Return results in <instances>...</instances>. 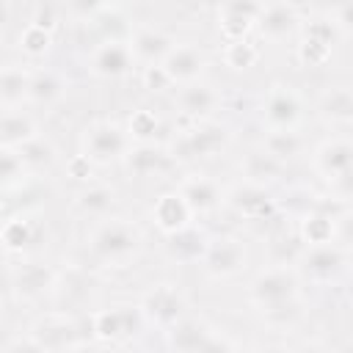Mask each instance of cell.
Segmentation results:
<instances>
[{
    "label": "cell",
    "mask_w": 353,
    "mask_h": 353,
    "mask_svg": "<svg viewBox=\"0 0 353 353\" xmlns=\"http://www.w3.org/2000/svg\"><path fill=\"white\" fill-rule=\"evenodd\" d=\"M66 8H69L72 17L91 22V19L105 8V0H66Z\"/></svg>",
    "instance_id": "cell-43"
},
{
    "label": "cell",
    "mask_w": 353,
    "mask_h": 353,
    "mask_svg": "<svg viewBox=\"0 0 353 353\" xmlns=\"http://www.w3.org/2000/svg\"><path fill=\"white\" fill-rule=\"evenodd\" d=\"M39 350H74L80 347V328L66 314H44L28 328Z\"/></svg>",
    "instance_id": "cell-10"
},
{
    "label": "cell",
    "mask_w": 353,
    "mask_h": 353,
    "mask_svg": "<svg viewBox=\"0 0 353 353\" xmlns=\"http://www.w3.org/2000/svg\"><path fill=\"white\" fill-rule=\"evenodd\" d=\"M262 3L259 0H221L218 6V25L221 33L229 39H243L259 19L262 14Z\"/></svg>",
    "instance_id": "cell-13"
},
{
    "label": "cell",
    "mask_w": 353,
    "mask_h": 353,
    "mask_svg": "<svg viewBox=\"0 0 353 353\" xmlns=\"http://www.w3.org/2000/svg\"><path fill=\"white\" fill-rule=\"evenodd\" d=\"M19 154H22V160L28 163V168H30V171H39V168H47V165L52 163V157H55V152H52V146H50L47 141H41L39 135H36L33 141H28V143H22V146H19Z\"/></svg>",
    "instance_id": "cell-39"
},
{
    "label": "cell",
    "mask_w": 353,
    "mask_h": 353,
    "mask_svg": "<svg viewBox=\"0 0 353 353\" xmlns=\"http://www.w3.org/2000/svg\"><path fill=\"white\" fill-rule=\"evenodd\" d=\"M146 317L141 312V306H130V303H119V306H108L91 314V334L102 342V345H119L132 339L135 334H141Z\"/></svg>",
    "instance_id": "cell-4"
},
{
    "label": "cell",
    "mask_w": 353,
    "mask_h": 353,
    "mask_svg": "<svg viewBox=\"0 0 353 353\" xmlns=\"http://www.w3.org/2000/svg\"><path fill=\"white\" fill-rule=\"evenodd\" d=\"M334 22L339 25V30L353 33V0H342V3L336 6V17H334Z\"/></svg>",
    "instance_id": "cell-46"
},
{
    "label": "cell",
    "mask_w": 353,
    "mask_h": 353,
    "mask_svg": "<svg viewBox=\"0 0 353 353\" xmlns=\"http://www.w3.org/2000/svg\"><path fill=\"white\" fill-rule=\"evenodd\" d=\"M171 152H165L163 146H154L152 141L146 143H138L127 152L124 163H127V171L135 174V176H152V174H160L171 165Z\"/></svg>",
    "instance_id": "cell-24"
},
{
    "label": "cell",
    "mask_w": 353,
    "mask_h": 353,
    "mask_svg": "<svg viewBox=\"0 0 353 353\" xmlns=\"http://www.w3.org/2000/svg\"><path fill=\"white\" fill-rule=\"evenodd\" d=\"M91 25H94V30H97V36L102 39V41H130V36H132V25H130V19H127V14L119 8V6H105L94 19H91Z\"/></svg>",
    "instance_id": "cell-29"
},
{
    "label": "cell",
    "mask_w": 353,
    "mask_h": 353,
    "mask_svg": "<svg viewBox=\"0 0 353 353\" xmlns=\"http://www.w3.org/2000/svg\"><path fill=\"white\" fill-rule=\"evenodd\" d=\"M66 91V83L61 74L50 72V69H41V72H33L30 74V91H28V102L33 105H52L63 97Z\"/></svg>",
    "instance_id": "cell-32"
},
{
    "label": "cell",
    "mask_w": 353,
    "mask_h": 353,
    "mask_svg": "<svg viewBox=\"0 0 353 353\" xmlns=\"http://www.w3.org/2000/svg\"><path fill=\"white\" fill-rule=\"evenodd\" d=\"M331 185H334V193H336V199H339V201L353 204V168H350L347 174L336 176Z\"/></svg>",
    "instance_id": "cell-45"
},
{
    "label": "cell",
    "mask_w": 353,
    "mask_h": 353,
    "mask_svg": "<svg viewBox=\"0 0 353 353\" xmlns=\"http://www.w3.org/2000/svg\"><path fill=\"white\" fill-rule=\"evenodd\" d=\"M226 143H229L226 124H221L215 119H196L185 130L176 132L168 152L174 160H196V157H212V154L223 152Z\"/></svg>",
    "instance_id": "cell-3"
},
{
    "label": "cell",
    "mask_w": 353,
    "mask_h": 353,
    "mask_svg": "<svg viewBox=\"0 0 353 353\" xmlns=\"http://www.w3.org/2000/svg\"><path fill=\"white\" fill-rule=\"evenodd\" d=\"M130 141V132L121 130L116 121H94L83 132V154L94 165H108L127 157V152L132 149Z\"/></svg>",
    "instance_id": "cell-5"
},
{
    "label": "cell",
    "mask_w": 353,
    "mask_h": 353,
    "mask_svg": "<svg viewBox=\"0 0 353 353\" xmlns=\"http://www.w3.org/2000/svg\"><path fill=\"white\" fill-rule=\"evenodd\" d=\"M141 245H143L141 229L124 218H110V221L99 223L88 240L91 256L110 268H121L130 259H135Z\"/></svg>",
    "instance_id": "cell-1"
},
{
    "label": "cell",
    "mask_w": 353,
    "mask_h": 353,
    "mask_svg": "<svg viewBox=\"0 0 353 353\" xmlns=\"http://www.w3.org/2000/svg\"><path fill=\"white\" fill-rule=\"evenodd\" d=\"M248 298L259 312L298 301L301 298V273L292 265H276L273 262L270 268L256 273V279L248 287Z\"/></svg>",
    "instance_id": "cell-2"
},
{
    "label": "cell",
    "mask_w": 353,
    "mask_h": 353,
    "mask_svg": "<svg viewBox=\"0 0 353 353\" xmlns=\"http://www.w3.org/2000/svg\"><path fill=\"white\" fill-rule=\"evenodd\" d=\"M127 132H130V138H135L138 143L152 141V138H154V132H157V116H154L152 110H146V108L135 110V113L130 116Z\"/></svg>",
    "instance_id": "cell-40"
},
{
    "label": "cell",
    "mask_w": 353,
    "mask_h": 353,
    "mask_svg": "<svg viewBox=\"0 0 353 353\" xmlns=\"http://www.w3.org/2000/svg\"><path fill=\"white\" fill-rule=\"evenodd\" d=\"M193 215H196V212L190 210V204L185 201V196H182L179 190H168V193L157 196V201L152 204V221H154V226H157L163 234L176 232V229L193 223V221H190Z\"/></svg>",
    "instance_id": "cell-20"
},
{
    "label": "cell",
    "mask_w": 353,
    "mask_h": 353,
    "mask_svg": "<svg viewBox=\"0 0 353 353\" xmlns=\"http://www.w3.org/2000/svg\"><path fill=\"white\" fill-rule=\"evenodd\" d=\"M28 171H30V168H28V163L22 160L19 149H3V154H0V176H3V188H6V190L22 185Z\"/></svg>",
    "instance_id": "cell-37"
},
{
    "label": "cell",
    "mask_w": 353,
    "mask_h": 353,
    "mask_svg": "<svg viewBox=\"0 0 353 353\" xmlns=\"http://www.w3.org/2000/svg\"><path fill=\"white\" fill-rule=\"evenodd\" d=\"M39 234V223L30 215H17L3 226V245L6 251H25Z\"/></svg>",
    "instance_id": "cell-33"
},
{
    "label": "cell",
    "mask_w": 353,
    "mask_h": 353,
    "mask_svg": "<svg viewBox=\"0 0 353 353\" xmlns=\"http://www.w3.org/2000/svg\"><path fill=\"white\" fill-rule=\"evenodd\" d=\"M223 201L245 221H265L273 215V210L279 207V199H273L265 185H256V182H237L226 196Z\"/></svg>",
    "instance_id": "cell-12"
},
{
    "label": "cell",
    "mask_w": 353,
    "mask_h": 353,
    "mask_svg": "<svg viewBox=\"0 0 353 353\" xmlns=\"http://www.w3.org/2000/svg\"><path fill=\"white\" fill-rule=\"evenodd\" d=\"M317 110L331 124H353V88L331 85L320 94Z\"/></svg>",
    "instance_id": "cell-26"
},
{
    "label": "cell",
    "mask_w": 353,
    "mask_h": 353,
    "mask_svg": "<svg viewBox=\"0 0 353 353\" xmlns=\"http://www.w3.org/2000/svg\"><path fill=\"white\" fill-rule=\"evenodd\" d=\"M141 83L149 91H165V88L174 85V80H171V74L165 72L163 63H146L143 72H141Z\"/></svg>",
    "instance_id": "cell-42"
},
{
    "label": "cell",
    "mask_w": 353,
    "mask_h": 353,
    "mask_svg": "<svg viewBox=\"0 0 353 353\" xmlns=\"http://www.w3.org/2000/svg\"><path fill=\"white\" fill-rule=\"evenodd\" d=\"M290 3H292V6H295V3H309V0H290Z\"/></svg>",
    "instance_id": "cell-49"
},
{
    "label": "cell",
    "mask_w": 353,
    "mask_h": 353,
    "mask_svg": "<svg viewBox=\"0 0 353 353\" xmlns=\"http://www.w3.org/2000/svg\"><path fill=\"white\" fill-rule=\"evenodd\" d=\"M295 265H298V273L306 276L309 281L325 284V281H334L345 270V251L334 240L331 243L306 245Z\"/></svg>",
    "instance_id": "cell-9"
},
{
    "label": "cell",
    "mask_w": 353,
    "mask_h": 353,
    "mask_svg": "<svg viewBox=\"0 0 353 353\" xmlns=\"http://www.w3.org/2000/svg\"><path fill=\"white\" fill-rule=\"evenodd\" d=\"M262 317H265L270 325H279V328L295 325L298 317H301V298H298V301H290V303H281V306H273V309H265Z\"/></svg>",
    "instance_id": "cell-41"
},
{
    "label": "cell",
    "mask_w": 353,
    "mask_h": 353,
    "mask_svg": "<svg viewBox=\"0 0 353 353\" xmlns=\"http://www.w3.org/2000/svg\"><path fill=\"white\" fill-rule=\"evenodd\" d=\"M256 28L265 39L270 41H284L287 36H292L298 30V11L290 0H281V3H270L262 8L259 19H256Z\"/></svg>",
    "instance_id": "cell-21"
},
{
    "label": "cell",
    "mask_w": 353,
    "mask_h": 353,
    "mask_svg": "<svg viewBox=\"0 0 353 353\" xmlns=\"http://www.w3.org/2000/svg\"><path fill=\"white\" fill-rule=\"evenodd\" d=\"M91 165H94V163L80 152L77 157H72L69 171H72V176H74V179H88V176H91Z\"/></svg>",
    "instance_id": "cell-47"
},
{
    "label": "cell",
    "mask_w": 353,
    "mask_h": 353,
    "mask_svg": "<svg viewBox=\"0 0 353 353\" xmlns=\"http://www.w3.org/2000/svg\"><path fill=\"white\" fill-rule=\"evenodd\" d=\"M223 61L232 69H251L259 61V50L245 36L243 39H229L226 47H223Z\"/></svg>",
    "instance_id": "cell-35"
},
{
    "label": "cell",
    "mask_w": 353,
    "mask_h": 353,
    "mask_svg": "<svg viewBox=\"0 0 353 353\" xmlns=\"http://www.w3.org/2000/svg\"><path fill=\"white\" fill-rule=\"evenodd\" d=\"M176 190L185 196V201L190 204V210H193L196 215L212 212V210H218V204L223 201V193H221L218 182L210 179V176H204V174H190V176H185Z\"/></svg>",
    "instance_id": "cell-23"
},
{
    "label": "cell",
    "mask_w": 353,
    "mask_h": 353,
    "mask_svg": "<svg viewBox=\"0 0 353 353\" xmlns=\"http://www.w3.org/2000/svg\"><path fill=\"white\" fill-rule=\"evenodd\" d=\"M163 66H165V72L171 74L174 83L185 85V83H196L201 77V72L207 66V58L196 44L185 41V44H174V50L165 55Z\"/></svg>",
    "instance_id": "cell-19"
},
{
    "label": "cell",
    "mask_w": 353,
    "mask_h": 353,
    "mask_svg": "<svg viewBox=\"0 0 353 353\" xmlns=\"http://www.w3.org/2000/svg\"><path fill=\"white\" fill-rule=\"evenodd\" d=\"M314 168L334 182L336 176L353 168V141L347 138H328L314 149Z\"/></svg>",
    "instance_id": "cell-18"
},
{
    "label": "cell",
    "mask_w": 353,
    "mask_h": 353,
    "mask_svg": "<svg viewBox=\"0 0 353 353\" xmlns=\"http://www.w3.org/2000/svg\"><path fill=\"white\" fill-rule=\"evenodd\" d=\"M221 105V94L210 85V83H185L179 91H176V108L179 113L188 119V121H196V119H210L212 110Z\"/></svg>",
    "instance_id": "cell-15"
},
{
    "label": "cell",
    "mask_w": 353,
    "mask_h": 353,
    "mask_svg": "<svg viewBox=\"0 0 353 353\" xmlns=\"http://www.w3.org/2000/svg\"><path fill=\"white\" fill-rule=\"evenodd\" d=\"M36 138V121L22 108H3L0 121V146L3 149H19L22 143Z\"/></svg>",
    "instance_id": "cell-25"
},
{
    "label": "cell",
    "mask_w": 353,
    "mask_h": 353,
    "mask_svg": "<svg viewBox=\"0 0 353 353\" xmlns=\"http://www.w3.org/2000/svg\"><path fill=\"white\" fill-rule=\"evenodd\" d=\"M336 240L347 248H353V210H342L336 215Z\"/></svg>",
    "instance_id": "cell-44"
},
{
    "label": "cell",
    "mask_w": 353,
    "mask_h": 353,
    "mask_svg": "<svg viewBox=\"0 0 353 353\" xmlns=\"http://www.w3.org/2000/svg\"><path fill=\"white\" fill-rule=\"evenodd\" d=\"M331 47H334V44H328V41H323V39H317V36L303 33V39H301V44H298V58H301L303 63H309V66H323V63L331 58Z\"/></svg>",
    "instance_id": "cell-38"
},
{
    "label": "cell",
    "mask_w": 353,
    "mask_h": 353,
    "mask_svg": "<svg viewBox=\"0 0 353 353\" xmlns=\"http://www.w3.org/2000/svg\"><path fill=\"white\" fill-rule=\"evenodd\" d=\"M141 312H143L146 323H152V325L168 331L171 325H176V323L185 317V295H182L174 284H168V281L154 284V287L143 295Z\"/></svg>",
    "instance_id": "cell-8"
},
{
    "label": "cell",
    "mask_w": 353,
    "mask_h": 353,
    "mask_svg": "<svg viewBox=\"0 0 353 353\" xmlns=\"http://www.w3.org/2000/svg\"><path fill=\"white\" fill-rule=\"evenodd\" d=\"M207 243H210V234L204 229H199L196 223H188V226L165 234V254L179 265L201 262Z\"/></svg>",
    "instance_id": "cell-16"
},
{
    "label": "cell",
    "mask_w": 353,
    "mask_h": 353,
    "mask_svg": "<svg viewBox=\"0 0 353 353\" xmlns=\"http://www.w3.org/2000/svg\"><path fill=\"white\" fill-rule=\"evenodd\" d=\"M135 63L130 41H102L91 52V72L99 77H124Z\"/></svg>",
    "instance_id": "cell-17"
},
{
    "label": "cell",
    "mask_w": 353,
    "mask_h": 353,
    "mask_svg": "<svg viewBox=\"0 0 353 353\" xmlns=\"http://www.w3.org/2000/svg\"><path fill=\"white\" fill-rule=\"evenodd\" d=\"M174 39L157 28H135L130 36V50L135 55V61L141 63H163L165 55L174 50Z\"/></svg>",
    "instance_id": "cell-22"
},
{
    "label": "cell",
    "mask_w": 353,
    "mask_h": 353,
    "mask_svg": "<svg viewBox=\"0 0 353 353\" xmlns=\"http://www.w3.org/2000/svg\"><path fill=\"white\" fill-rule=\"evenodd\" d=\"M116 204V190L108 185H85L74 196V207L88 218H105Z\"/></svg>",
    "instance_id": "cell-30"
},
{
    "label": "cell",
    "mask_w": 353,
    "mask_h": 353,
    "mask_svg": "<svg viewBox=\"0 0 353 353\" xmlns=\"http://www.w3.org/2000/svg\"><path fill=\"white\" fill-rule=\"evenodd\" d=\"M55 270L44 262H22L11 270V290L22 301H36L55 287Z\"/></svg>",
    "instance_id": "cell-14"
},
{
    "label": "cell",
    "mask_w": 353,
    "mask_h": 353,
    "mask_svg": "<svg viewBox=\"0 0 353 353\" xmlns=\"http://www.w3.org/2000/svg\"><path fill=\"white\" fill-rule=\"evenodd\" d=\"M50 44H52V30L44 28V25H39V22H30V25L19 33V50H22L25 55H30V58L44 55V52L50 50Z\"/></svg>",
    "instance_id": "cell-36"
},
{
    "label": "cell",
    "mask_w": 353,
    "mask_h": 353,
    "mask_svg": "<svg viewBox=\"0 0 353 353\" xmlns=\"http://www.w3.org/2000/svg\"><path fill=\"white\" fill-rule=\"evenodd\" d=\"M121 3H127V0H105V6H121Z\"/></svg>",
    "instance_id": "cell-48"
},
{
    "label": "cell",
    "mask_w": 353,
    "mask_h": 353,
    "mask_svg": "<svg viewBox=\"0 0 353 353\" xmlns=\"http://www.w3.org/2000/svg\"><path fill=\"white\" fill-rule=\"evenodd\" d=\"M240 174H243L245 182L268 185L281 174V160H276L268 149H251L240 160Z\"/></svg>",
    "instance_id": "cell-27"
},
{
    "label": "cell",
    "mask_w": 353,
    "mask_h": 353,
    "mask_svg": "<svg viewBox=\"0 0 353 353\" xmlns=\"http://www.w3.org/2000/svg\"><path fill=\"white\" fill-rule=\"evenodd\" d=\"M28 91H30V72L22 69L19 63H6L0 77L3 108H19L22 102H28Z\"/></svg>",
    "instance_id": "cell-28"
},
{
    "label": "cell",
    "mask_w": 353,
    "mask_h": 353,
    "mask_svg": "<svg viewBox=\"0 0 353 353\" xmlns=\"http://www.w3.org/2000/svg\"><path fill=\"white\" fill-rule=\"evenodd\" d=\"M303 116V102L295 88L273 85L262 99V121L270 130H295Z\"/></svg>",
    "instance_id": "cell-11"
},
{
    "label": "cell",
    "mask_w": 353,
    "mask_h": 353,
    "mask_svg": "<svg viewBox=\"0 0 353 353\" xmlns=\"http://www.w3.org/2000/svg\"><path fill=\"white\" fill-rule=\"evenodd\" d=\"M262 149H268L276 160H292L301 154L303 149V138L295 132V130H270L262 141Z\"/></svg>",
    "instance_id": "cell-34"
},
{
    "label": "cell",
    "mask_w": 353,
    "mask_h": 353,
    "mask_svg": "<svg viewBox=\"0 0 353 353\" xmlns=\"http://www.w3.org/2000/svg\"><path fill=\"white\" fill-rule=\"evenodd\" d=\"M165 345L171 350H182V353H196V350H218V347H234L232 339L218 336V331L201 320H190L182 317L176 325H171L165 331Z\"/></svg>",
    "instance_id": "cell-7"
},
{
    "label": "cell",
    "mask_w": 353,
    "mask_h": 353,
    "mask_svg": "<svg viewBox=\"0 0 353 353\" xmlns=\"http://www.w3.org/2000/svg\"><path fill=\"white\" fill-rule=\"evenodd\" d=\"M245 265H248V251L240 237H234V234L210 237L207 251L201 256V270L210 279H232V276L243 273Z\"/></svg>",
    "instance_id": "cell-6"
},
{
    "label": "cell",
    "mask_w": 353,
    "mask_h": 353,
    "mask_svg": "<svg viewBox=\"0 0 353 353\" xmlns=\"http://www.w3.org/2000/svg\"><path fill=\"white\" fill-rule=\"evenodd\" d=\"M301 240L306 245H317V243H331L336 240V215L325 212V210H312L301 218Z\"/></svg>",
    "instance_id": "cell-31"
}]
</instances>
